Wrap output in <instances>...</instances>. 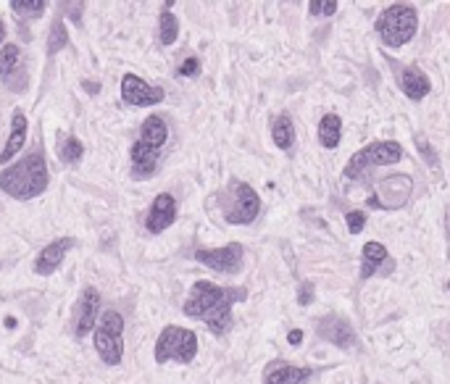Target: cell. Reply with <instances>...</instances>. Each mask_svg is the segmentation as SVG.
Segmentation results:
<instances>
[{"label": "cell", "instance_id": "1", "mask_svg": "<svg viewBox=\"0 0 450 384\" xmlns=\"http://www.w3.org/2000/svg\"><path fill=\"white\" fill-rule=\"evenodd\" d=\"M248 298L242 287H219L208 279H198L184 300L182 313L187 319L206 321L213 334H224L232 327V306Z\"/></svg>", "mask_w": 450, "mask_h": 384}, {"label": "cell", "instance_id": "2", "mask_svg": "<svg viewBox=\"0 0 450 384\" xmlns=\"http://www.w3.org/2000/svg\"><path fill=\"white\" fill-rule=\"evenodd\" d=\"M47 182H50V174H47L43 148L29 150L27 156H21V161L0 171V190L13 200H35L47 190Z\"/></svg>", "mask_w": 450, "mask_h": 384}, {"label": "cell", "instance_id": "3", "mask_svg": "<svg viewBox=\"0 0 450 384\" xmlns=\"http://www.w3.org/2000/svg\"><path fill=\"white\" fill-rule=\"evenodd\" d=\"M416 29H419V13L414 6H405V3L387 6L377 19V35L390 47H403L405 42H411Z\"/></svg>", "mask_w": 450, "mask_h": 384}, {"label": "cell", "instance_id": "4", "mask_svg": "<svg viewBox=\"0 0 450 384\" xmlns=\"http://www.w3.org/2000/svg\"><path fill=\"white\" fill-rule=\"evenodd\" d=\"M95 350L106 366H119L124 358V319L119 310H103L95 327Z\"/></svg>", "mask_w": 450, "mask_h": 384}, {"label": "cell", "instance_id": "5", "mask_svg": "<svg viewBox=\"0 0 450 384\" xmlns=\"http://www.w3.org/2000/svg\"><path fill=\"white\" fill-rule=\"evenodd\" d=\"M198 356V334L193 329L182 327H166L156 339V363H190Z\"/></svg>", "mask_w": 450, "mask_h": 384}, {"label": "cell", "instance_id": "6", "mask_svg": "<svg viewBox=\"0 0 450 384\" xmlns=\"http://www.w3.org/2000/svg\"><path fill=\"white\" fill-rule=\"evenodd\" d=\"M400 158H403V148H400L398 142H374V145L359 150V153L348 161L342 177L359 179L361 174L366 169H371V166H390V163H398Z\"/></svg>", "mask_w": 450, "mask_h": 384}, {"label": "cell", "instance_id": "7", "mask_svg": "<svg viewBox=\"0 0 450 384\" xmlns=\"http://www.w3.org/2000/svg\"><path fill=\"white\" fill-rule=\"evenodd\" d=\"M230 192L232 203L224 206V221L235 226L253 224L258 219V214H261V197H258V192L250 185L240 182V179H232Z\"/></svg>", "mask_w": 450, "mask_h": 384}, {"label": "cell", "instance_id": "8", "mask_svg": "<svg viewBox=\"0 0 450 384\" xmlns=\"http://www.w3.org/2000/svg\"><path fill=\"white\" fill-rule=\"evenodd\" d=\"M242 258H245V250L240 243L211 248V250H195V261L221 274H237L242 269Z\"/></svg>", "mask_w": 450, "mask_h": 384}, {"label": "cell", "instance_id": "9", "mask_svg": "<svg viewBox=\"0 0 450 384\" xmlns=\"http://www.w3.org/2000/svg\"><path fill=\"white\" fill-rule=\"evenodd\" d=\"M121 98H124V103L135 105V108H147V105L161 103L166 93L156 85H147L137 74H124L121 76Z\"/></svg>", "mask_w": 450, "mask_h": 384}, {"label": "cell", "instance_id": "10", "mask_svg": "<svg viewBox=\"0 0 450 384\" xmlns=\"http://www.w3.org/2000/svg\"><path fill=\"white\" fill-rule=\"evenodd\" d=\"M0 79L6 82L11 93H24L27 90V71L21 66L18 47L11 45V42L0 47Z\"/></svg>", "mask_w": 450, "mask_h": 384}, {"label": "cell", "instance_id": "11", "mask_svg": "<svg viewBox=\"0 0 450 384\" xmlns=\"http://www.w3.org/2000/svg\"><path fill=\"white\" fill-rule=\"evenodd\" d=\"M98 316H101V292L95 287H84L79 303H77V310H74V334L84 337L90 329H95Z\"/></svg>", "mask_w": 450, "mask_h": 384}, {"label": "cell", "instance_id": "12", "mask_svg": "<svg viewBox=\"0 0 450 384\" xmlns=\"http://www.w3.org/2000/svg\"><path fill=\"white\" fill-rule=\"evenodd\" d=\"M174 221H176L174 195H169V192L156 195L153 206H150V214H147V219H145V229L150 235H161V232H166Z\"/></svg>", "mask_w": 450, "mask_h": 384}, {"label": "cell", "instance_id": "13", "mask_svg": "<svg viewBox=\"0 0 450 384\" xmlns=\"http://www.w3.org/2000/svg\"><path fill=\"white\" fill-rule=\"evenodd\" d=\"M319 337H324L327 342L332 345L342 347V350H348V347H356V332L350 327L348 321L340 319V316H327V319H319Z\"/></svg>", "mask_w": 450, "mask_h": 384}, {"label": "cell", "instance_id": "14", "mask_svg": "<svg viewBox=\"0 0 450 384\" xmlns=\"http://www.w3.org/2000/svg\"><path fill=\"white\" fill-rule=\"evenodd\" d=\"M74 248V240L72 237H61V240H53L50 245H45L40 255H37L35 261V274L37 277H50V274L64 263V255L69 253Z\"/></svg>", "mask_w": 450, "mask_h": 384}, {"label": "cell", "instance_id": "15", "mask_svg": "<svg viewBox=\"0 0 450 384\" xmlns=\"http://www.w3.org/2000/svg\"><path fill=\"white\" fill-rule=\"evenodd\" d=\"M158 148H150L145 142H135L129 150V161H132V177L135 179H147L158 171Z\"/></svg>", "mask_w": 450, "mask_h": 384}, {"label": "cell", "instance_id": "16", "mask_svg": "<svg viewBox=\"0 0 450 384\" xmlns=\"http://www.w3.org/2000/svg\"><path fill=\"white\" fill-rule=\"evenodd\" d=\"M308 379H311V368L285 363V361L269 363L266 374H264V384H305Z\"/></svg>", "mask_w": 450, "mask_h": 384}, {"label": "cell", "instance_id": "17", "mask_svg": "<svg viewBox=\"0 0 450 384\" xmlns=\"http://www.w3.org/2000/svg\"><path fill=\"white\" fill-rule=\"evenodd\" d=\"M27 129H29L27 116H24L21 108H16L13 116H11V132H9V140H6V148L0 150V163H6V161H11L13 156L21 153L24 142H27Z\"/></svg>", "mask_w": 450, "mask_h": 384}, {"label": "cell", "instance_id": "18", "mask_svg": "<svg viewBox=\"0 0 450 384\" xmlns=\"http://www.w3.org/2000/svg\"><path fill=\"white\" fill-rule=\"evenodd\" d=\"M398 85H400V90L405 93V98H411V100H422V98H427L429 90H432V82H429L427 74H424L422 69H416V66L400 69Z\"/></svg>", "mask_w": 450, "mask_h": 384}, {"label": "cell", "instance_id": "19", "mask_svg": "<svg viewBox=\"0 0 450 384\" xmlns=\"http://www.w3.org/2000/svg\"><path fill=\"white\" fill-rule=\"evenodd\" d=\"M411 177H393V179H382V185H379V192L387 197L385 208H400L408 200L411 195Z\"/></svg>", "mask_w": 450, "mask_h": 384}, {"label": "cell", "instance_id": "20", "mask_svg": "<svg viewBox=\"0 0 450 384\" xmlns=\"http://www.w3.org/2000/svg\"><path fill=\"white\" fill-rule=\"evenodd\" d=\"M166 140H169V127H166L164 116H158V113L147 116L145 122H142V127H140V142L161 150L166 145Z\"/></svg>", "mask_w": 450, "mask_h": 384}, {"label": "cell", "instance_id": "21", "mask_svg": "<svg viewBox=\"0 0 450 384\" xmlns=\"http://www.w3.org/2000/svg\"><path fill=\"white\" fill-rule=\"evenodd\" d=\"M390 261V253L382 243H366L364 245V253H361V279L374 277L382 263Z\"/></svg>", "mask_w": 450, "mask_h": 384}, {"label": "cell", "instance_id": "22", "mask_svg": "<svg viewBox=\"0 0 450 384\" xmlns=\"http://www.w3.org/2000/svg\"><path fill=\"white\" fill-rule=\"evenodd\" d=\"M340 137H342V119L337 113H327L322 122H319V142H322L324 148L334 150L340 145Z\"/></svg>", "mask_w": 450, "mask_h": 384}, {"label": "cell", "instance_id": "23", "mask_svg": "<svg viewBox=\"0 0 450 384\" xmlns=\"http://www.w3.org/2000/svg\"><path fill=\"white\" fill-rule=\"evenodd\" d=\"M271 140H274V145L279 150H290L295 145V127L287 113L274 119V124H271Z\"/></svg>", "mask_w": 450, "mask_h": 384}, {"label": "cell", "instance_id": "24", "mask_svg": "<svg viewBox=\"0 0 450 384\" xmlns=\"http://www.w3.org/2000/svg\"><path fill=\"white\" fill-rule=\"evenodd\" d=\"M176 37H179V21L174 13L164 11L158 19V40H161V45H174Z\"/></svg>", "mask_w": 450, "mask_h": 384}, {"label": "cell", "instance_id": "25", "mask_svg": "<svg viewBox=\"0 0 450 384\" xmlns=\"http://www.w3.org/2000/svg\"><path fill=\"white\" fill-rule=\"evenodd\" d=\"M69 45V32H66L64 21L55 19L50 24V35H47V56H55L58 50H64Z\"/></svg>", "mask_w": 450, "mask_h": 384}, {"label": "cell", "instance_id": "26", "mask_svg": "<svg viewBox=\"0 0 450 384\" xmlns=\"http://www.w3.org/2000/svg\"><path fill=\"white\" fill-rule=\"evenodd\" d=\"M82 156H84L82 140H77L74 134H69L66 140H61V145H58V158L61 161H66V163H77Z\"/></svg>", "mask_w": 450, "mask_h": 384}, {"label": "cell", "instance_id": "27", "mask_svg": "<svg viewBox=\"0 0 450 384\" xmlns=\"http://www.w3.org/2000/svg\"><path fill=\"white\" fill-rule=\"evenodd\" d=\"M45 6V0H11V11H16L18 16H40Z\"/></svg>", "mask_w": 450, "mask_h": 384}, {"label": "cell", "instance_id": "28", "mask_svg": "<svg viewBox=\"0 0 450 384\" xmlns=\"http://www.w3.org/2000/svg\"><path fill=\"white\" fill-rule=\"evenodd\" d=\"M416 148H419V153L424 156V163H427V166H432L434 171L440 169V161H437V153H434V148H429V142L424 140L422 134H416Z\"/></svg>", "mask_w": 450, "mask_h": 384}, {"label": "cell", "instance_id": "29", "mask_svg": "<svg viewBox=\"0 0 450 384\" xmlns=\"http://www.w3.org/2000/svg\"><path fill=\"white\" fill-rule=\"evenodd\" d=\"M308 11H311L313 16H332L337 11V3L334 0H311Z\"/></svg>", "mask_w": 450, "mask_h": 384}, {"label": "cell", "instance_id": "30", "mask_svg": "<svg viewBox=\"0 0 450 384\" xmlns=\"http://www.w3.org/2000/svg\"><path fill=\"white\" fill-rule=\"evenodd\" d=\"M201 74V61L195 56H187L182 64L176 66V76H198Z\"/></svg>", "mask_w": 450, "mask_h": 384}, {"label": "cell", "instance_id": "31", "mask_svg": "<svg viewBox=\"0 0 450 384\" xmlns=\"http://www.w3.org/2000/svg\"><path fill=\"white\" fill-rule=\"evenodd\" d=\"M345 221H348L350 232L359 235V232H364V226H366V214H364V211H350V214L345 216Z\"/></svg>", "mask_w": 450, "mask_h": 384}, {"label": "cell", "instance_id": "32", "mask_svg": "<svg viewBox=\"0 0 450 384\" xmlns=\"http://www.w3.org/2000/svg\"><path fill=\"white\" fill-rule=\"evenodd\" d=\"M61 11H69V19L79 24V21H82L79 13L84 11V3H61Z\"/></svg>", "mask_w": 450, "mask_h": 384}, {"label": "cell", "instance_id": "33", "mask_svg": "<svg viewBox=\"0 0 450 384\" xmlns=\"http://www.w3.org/2000/svg\"><path fill=\"white\" fill-rule=\"evenodd\" d=\"M311 300H313V284L305 281V284H300V290H298V303H300V306H308Z\"/></svg>", "mask_w": 450, "mask_h": 384}, {"label": "cell", "instance_id": "34", "mask_svg": "<svg viewBox=\"0 0 450 384\" xmlns=\"http://www.w3.org/2000/svg\"><path fill=\"white\" fill-rule=\"evenodd\" d=\"M300 339H303V332H300V329H293V332L287 334V342H290V345H300Z\"/></svg>", "mask_w": 450, "mask_h": 384}, {"label": "cell", "instance_id": "35", "mask_svg": "<svg viewBox=\"0 0 450 384\" xmlns=\"http://www.w3.org/2000/svg\"><path fill=\"white\" fill-rule=\"evenodd\" d=\"M3 40H6V24L0 21V42H3Z\"/></svg>", "mask_w": 450, "mask_h": 384}, {"label": "cell", "instance_id": "36", "mask_svg": "<svg viewBox=\"0 0 450 384\" xmlns=\"http://www.w3.org/2000/svg\"><path fill=\"white\" fill-rule=\"evenodd\" d=\"M448 290H450V281H448Z\"/></svg>", "mask_w": 450, "mask_h": 384}, {"label": "cell", "instance_id": "37", "mask_svg": "<svg viewBox=\"0 0 450 384\" xmlns=\"http://www.w3.org/2000/svg\"><path fill=\"white\" fill-rule=\"evenodd\" d=\"M448 216H450V211H448Z\"/></svg>", "mask_w": 450, "mask_h": 384}]
</instances>
